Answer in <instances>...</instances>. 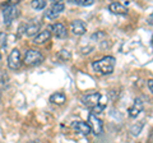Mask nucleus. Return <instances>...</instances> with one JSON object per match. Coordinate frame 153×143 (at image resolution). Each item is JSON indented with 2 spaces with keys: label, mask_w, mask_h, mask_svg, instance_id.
<instances>
[{
  "label": "nucleus",
  "mask_w": 153,
  "mask_h": 143,
  "mask_svg": "<svg viewBox=\"0 0 153 143\" xmlns=\"http://www.w3.org/2000/svg\"><path fill=\"white\" fill-rule=\"evenodd\" d=\"M115 63H116V59L114 56H103L100 60H96L92 64V68L96 73L101 74V75H108L111 74L114 69H115Z\"/></svg>",
  "instance_id": "nucleus-1"
},
{
  "label": "nucleus",
  "mask_w": 153,
  "mask_h": 143,
  "mask_svg": "<svg viewBox=\"0 0 153 143\" xmlns=\"http://www.w3.org/2000/svg\"><path fill=\"white\" fill-rule=\"evenodd\" d=\"M19 16V9L17 7V4L14 3H9L5 5V8L3 9V21L4 25H10V23L18 18Z\"/></svg>",
  "instance_id": "nucleus-2"
},
{
  "label": "nucleus",
  "mask_w": 153,
  "mask_h": 143,
  "mask_svg": "<svg viewBox=\"0 0 153 143\" xmlns=\"http://www.w3.org/2000/svg\"><path fill=\"white\" fill-rule=\"evenodd\" d=\"M23 61H25L27 65H40L42 61H44V55H42L41 51L35 50V49H30L26 51Z\"/></svg>",
  "instance_id": "nucleus-3"
},
{
  "label": "nucleus",
  "mask_w": 153,
  "mask_h": 143,
  "mask_svg": "<svg viewBox=\"0 0 153 143\" xmlns=\"http://www.w3.org/2000/svg\"><path fill=\"white\" fill-rule=\"evenodd\" d=\"M101 98H102V95L100 92H88V93H84L80 96V101H82L84 106L93 109L94 106H97L98 104H101L100 102Z\"/></svg>",
  "instance_id": "nucleus-4"
},
{
  "label": "nucleus",
  "mask_w": 153,
  "mask_h": 143,
  "mask_svg": "<svg viewBox=\"0 0 153 143\" xmlns=\"http://www.w3.org/2000/svg\"><path fill=\"white\" fill-rule=\"evenodd\" d=\"M87 124L89 125L91 130H92L96 136L101 134V133L103 132V121L100 118H97V115H94V114H92V112L89 114Z\"/></svg>",
  "instance_id": "nucleus-5"
},
{
  "label": "nucleus",
  "mask_w": 153,
  "mask_h": 143,
  "mask_svg": "<svg viewBox=\"0 0 153 143\" xmlns=\"http://www.w3.org/2000/svg\"><path fill=\"white\" fill-rule=\"evenodd\" d=\"M22 64V59H21V51L18 49H13L10 52H9L8 56V66L9 69L12 70H17L21 68Z\"/></svg>",
  "instance_id": "nucleus-6"
},
{
  "label": "nucleus",
  "mask_w": 153,
  "mask_h": 143,
  "mask_svg": "<svg viewBox=\"0 0 153 143\" xmlns=\"http://www.w3.org/2000/svg\"><path fill=\"white\" fill-rule=\"evenodd\" d=\"M65 9V4L63 1H55L51 5V8L45 13V17L47 19H55L56 17L60 16V13Z\"/></svg>",
  "instance_id": "nucleus-7"
},
{
  "label": "nucleus",
  "mask_w": 153,
  "mask_h": 143,
  "mask_svg": "<svg viewBox=\"0 0 153 143\" xmlns=\"http://www.w3.org/2000/svg\"><path fill=\"white\" fill-rule=\"evenodd\" d=\"M143 109H144V104H143V100L138 97V98L134 100L133 105L128 109V114H129V116L134 119V118H137V116L143 111Z\"/></svg>",
  "instance_id": "nucleus-8"
},
{
  "label": "nucleus",
  "mask_w": 153,
  "mask_h": 143,
  "mask_svg": "<svg viewBox=\"0 0 153 143\" xmlns=\"http://www.w3.org/2000/svg\"><path fill=\"white\" fill-rule=\"evenodd\" d=\"M50 31H51V35H54L57 39H65V37L68 36V30H66V27L60 22L54 23V25L51 26Z\"/></svg>",
  "instance_id": "nucleus-9"
},
{
  "label": "nucleus",
  "mask_w": 153,
  "mask_h": 143,
  "mask_svg": "<svg viewBox=\"0 0 153 143\" xmlns=\"http://www.w3.org/2000/svg\"><path fill=\"white\" fill-rule=\"evenodd\" d=\"M71 128H73L76 133H79V134H82V136H89L91 132H92L87 123L80 121V120H76V121L71 123Z\"/></svg>",
  "instance_id": "nucleus-10"
},
{
  "label": "nucleus",
  "mask_w": 153,
  "mask_h": 143,
  "mask_svg": "<svg viewBox=\"0 0 153 143\" xmlns=\"http://www.w3.org/2000/svg\"><path fill=\"white\" fill-rule=\"evenodd\" d=\"M70 28H71V32H73L75 36H82L87 32V26H85V23L80 19H75V21L71 22Z\"/></svg>",
  "instance_id": "nucleus-11"
},
{
  "label": "nucleus",
  "mask_w": 153,
  "mask_h": 143,
  "mask_svg": "<svg viewBox=\"0 0 153 143\" xmlns=\"http://www.w3.org/2000/svg\"><path fill=\"white\" fill-rule=\"evenodd\" d=\"M50 39H51V31H50V28H46V30H44V31H40L35 36V39H33V44L42 45V44H46Z\"/></svg>",
  "instance_id": "nucleus-12"
},
{
  "label": "nucleus",
  "mask_w": 153,
  "mask_h": 143,
  "mask_svg": "<svg viewBox=\"0 0 153 143\" xmlns=\"http://www.w3.org/2000/svg\"><path fill=\"white\" fill-rule=\"evenodd\" d=\"M108 10L111 13H114V14H117V16H125V14L128 13V8L121 3L114 1L108 5Z\"/></svg>",
  "instance_id": "nucleus-13"
},
{
  "label": "nucleus",
  "mask_w": 153,
  "mask_h": 143,
  "mask_svg": "<svg viewBox=\"0 0 153 143\" xmlns=\"http://www.w3.org/2000/svg\"><path fill=\"white\" fill-rule=\"evenodd\" d=\"M38 32H40V23L38 22H31L26 25V36L28 37L36 36Z\"/></svg>",
  "instance_id": "nucleus-14"
},
{
  "label": "nucleus",
  "mask_w": 153,
  "mask_h": 143,
  "mask_svg": "<svg viewBox=\"0 0 153 143\" xmlns=\"http://www.w3.org/2000/svg\"><path fill=\"white\" fill-rule=\"evenodd\" d=\"M66 101V96L63 92H56V93H52L50 96V102L51 104H55V105H64Z\"/></svg>",
  "instance_id": "nucleus-15"
},
{
  "label": "nucleus",
  "mask_w": 153,
  "mask_h": 143,
  "mask_svg": "<svg viewBox=\"0 0 153 143\" xmlns=\"http://www.w3.org/2000/svg\"><path fill=\"white\" fill-rule=\"evenodd\" d=\"M143 127H144V124H143V121H138L135 124H133V125L130 127V133L133 136H139L142 130H143Z\"/></svg>",
  "instance_id": "nucleus-16"
},
{
  "label": "nucleus",
  "mask_w": 153,
  "mask_h": 143,
  "mask_svg": "<svg viewBox=\"0 0 153 143\" xmlns=\"http://www.w3.org/2000/svg\"><path fill=\"white\" fill-rule=\"evenodd\" d=\"M31 5L33 9H36V10H42V9L46 8L47 3L45 0H33V1H31Z\"/></svg>",
  "instance_id": "nucleus-17"
},
{
  "label": "nucleus",
  "mask_w": 153,
  "mask_h": 143,
  "mask_svg": "<svg viewBox=\"0 0 153 143\" xmlns=\"http://www.w3.org/2000/svg\"><path fill=\"white\" fill-rule=\"evenodd\" d=\"M8 82H9L8 75H7V74H4V73L0 74V92H3L4 89L8 87Z\"/></svg>",
  "instance_id": "nucleus-18"
},
{
  "label": "nucleus",
  "mask_w": 153,
  "mask_h": 143,
  "mask_svg": "<svg viewBox=\"0 0 153 143\" xmlns=\"http://www.w3.org/2000/svg\"><path fill=\"white\" fill-rule=\"evenodd\" d=\"M70 3L76 4V5H80V7H89L94 4V0H70Z\"/></svg>",
  "instance_id": "nucleus-19"
},
{
  "label": "nucleus",
  "mask_w": 153,
  "mask_h": 143,
  "mask_svg": "<svg viewBox=\"0 0 153 143\" xmlns=\"http://www.w3.org/2000/svg\"><path fill=\"white\" fill-rule=\"evenodd\" d=\"M71 58V55H70V52L68 50H61L59 52V59H61L63 61H66V60H70Z\"/></svg>",
  "instance_id": "nucleus-20"
},
{
  "label": "nucleus",
  "mask_w": 153,
  "mask_h": 143,
  "mask_svg": "<svg viewBox=\"0 0 153 143\" xmlns=\"http://www.w3.org/2000/svg\"><path fill=\"white\" fill-rule=\"evenodd\" d=\"M105 107H106V105H105V104H98L97 106H94L93 109H91V111H92V114H94V115H96V114L102 112Z\"/></svg>",
  "instance_id": "nucleus-21"
},
{
  "label": "nucleus",
  "mask_w": 153,
  "mask_h": 143,
  "mask_svg": "<svg viewBox=\"0 0 153 143\" xmlns=\"http://www.w3.org/2000/svg\"><path fill=\"white\" fill-rule=\"evenodd\" d=\"M5 41H7V33L5 32H0V45H1L3 47L7 46Z\"/></svg>",
  "instance_id": "nucleus-22"
},
{
  "label": "nucleus",
  "mask_w": 153,
  "mask_h": 143,
  "mask_svg": "<svg viewBox=\"0 0 153 143\" xmlns=\"http://www.w3.org/2000/svg\"><path fill=\"white\" fill-rule=\"evenodd\" d=\"M147 86H148V88H149V91L153 93V79H149L147 82Z\"/></svg>",
  "instance_id": "nucleus-23"
},
{
  "label": "nucleus",
  "mask_w": 153,
  "mask_h": 143,
  "mask_svg": "<svg viewBox=\"0 0 153 143\" xmlns=\"http://www.w3.org/2000/svg\"><path fill=\"white\" fill-rule=\"evenodd\" d=\"M147 22H148V25L153 26V13L151 14V16H148V18H147Z\"/></svg>",
  "instance_id": "nucleus-24"
},
{
  "label": "nucleus",
  "mask_w": 153,
  "mask_h": 143,
  "mask_svg": "<svg viewBox=\"0 0 153 143\" xmlns=\"http://www.w3.org/2000/svg\"><path fill=\"white\" fill-rule=\"evenodd\" d=\"M147 143H153V130L151 132L149 137H148V141H147Z\"/></svg>",
  "instance_id": "nucleus-25"
},
{
  "label": "nucleus",
  "mask_w": 153,
  "mask_h": 143,
  "mask_svg": "<svg viewBox=\"0 0 153 143\" xmlns=\"http://www.w3.org/2000/svg\"><path fill=\"white\" fill-rule=\"evenodd\" d=\"M30 143H41V142L40 141H31Z\"/></svg>",
  "instance_id": "nucleus-26"
},
{
  "label": "nucleus",
  "mask_w": 153,
  "mask_h": 143,
  "mask_svg": "<svg viewBox=\"0 0 153 143\" xmlns=\"http://www.w3.org/2000/svg\"><path fill=\"white\" fill-rule=\"evenodd\" d=\"M151 42H152V46H153V37H152V41Z\"/></svg>",
  "instance_id": "nucleus-27"
},
{
  "label": "nucleus",
  "mask_w": 153,
  "mask_h": 143,
  "mask_svg": "<svg viewBox=\"0 0 153 143\" xmlns=\"http://www.w3.org/2000/svg\"><path fill=\"white\" fill-rule=\"evenodd\" d=\"M0 59H1V55H0Z\"/></svg>",
  "instance_id": "nucleus-28"
}]
</instances>
